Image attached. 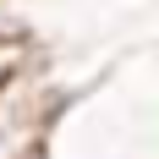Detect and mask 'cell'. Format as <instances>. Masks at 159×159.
<instances>
[{"mask_svg":"<svg viewBox=\"0 0 159 159\" xmlns=\"http://www.w3.org/2000/svg\"><path fill=\"white\" fill-rule=\"evenodd\" d=\"M49 121H55L49 104H28L22 93H6L0 99V159H33V154H44Z\"/></svg>","mask_w":159,"mask_h":159,"instance_id":"obj_1","label":"cell"}]
</instances>
